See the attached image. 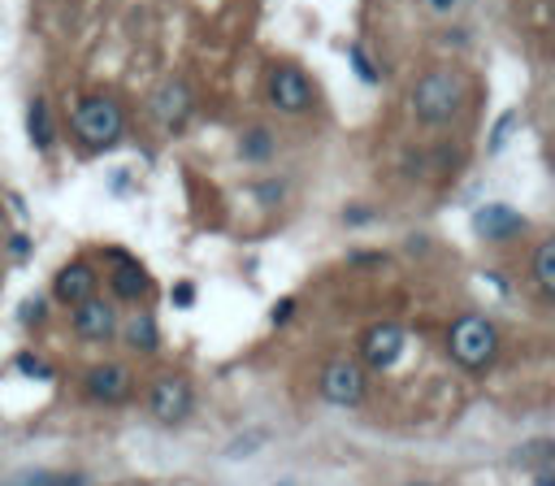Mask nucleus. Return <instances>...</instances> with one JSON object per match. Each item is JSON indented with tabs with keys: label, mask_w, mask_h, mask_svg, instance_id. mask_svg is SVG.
Listing matches in <instances>:
<instances>
[{
	"label": "nucleus",
	"mask_w": 555,
	"mask_h": 486,
	"mask_svg": "<svg viewBox=\"0 0 555 486\" xmlns=\"http://www.w3.org/2000/svg\"><path fill=\"white\" fill-rule=\"evenodd\" d=\"M464 100H468V82H464L460 69H447V65L425 69L412 82V91H408V108H412V117L421 126H447V122H455L460 108H464Z\"/></svg>",
	"instance_id": "obj_1"
},
{
	"label": "nucleus",
	"mask_w": 555,
	"mask_h": 486,
	"mask_svg": "<svg viewBox=\"0 0 555 486\" xmlns=\"http://www.w3.org/2000/svg\"><path fill=\"white\" fill-rule=\"evenodd\" d=\"M69 130L87 152H108L126 135V108L113 95H82L69 113Z\"/></svg>",
	"instance_id": "obj_2"
},
{
	"label": "nucleus",
	"mask_w": 555,
	"mask_h": 486,
	"mask_svg": "<svg viewBox=\"0 0 555 486\" xmlns=\"http://www.w3.org/2000/svg\"><path fill=\"white\" fill-rule=\"evenodd\" d=\"M447 356H451L460 369H468V373L490 369L494 356H499V330H494V321L481 317V312L455 317L451 330H447Z\"/></svg>",
	"instance_id": "obj_3"
},
{
	"label": "nucleus",
	"mask_w": 555,
	"mask_h": 486,
	"mask_svg": "<svg viewBox=\"0 0 555 486\" xmlns=\"http://www.w3.org/2000/svg\"><path fill=\"white\" fill-rule=\"evenodd\" d=\"M264 100L282 117H299V113H308L317 104V87H312V78L295 61H273L269 78H264Z\"/></svg>",
	"instance_id": "obj_4"
},
{
	"label": "nucleus",
	"mask_w": 555,
	"mask_h": 486,
	"mask_svg": "<svg viewBox=\"0 0 555 486\" xmlns=\"http://www.w3.org/2000/svg\"><path fill=\"white\" fill-rule=\"evenodd\" d=\"M195 412V386L186 373H160L147 386V417L156 425H182Z\"/></svg>",
	"instance_id": "obj_5"
},
{
	"label": "nucleus",
	"mask_w": 555,
	"mask_h": 486,
	"mask_svg": "<svg viewBox=\"0 0 555 486\" xmlns=\"http://www.w3.org/2000/svg\"><path fill=\"white\" fill-rule=\"evenodd\" d=\"M321 399L334 404V408H360L364 395H369V373L360 360L351 356H334L325 369H321Z\"/></svg>",
	"instance_id": "obj_6"
},
{
	"label": "nucleus",
	"mask_w": 555,
	"mask_h": 486,
	"mask_svg": "<svg viewBox=\"0 0 555 486\" xmlns=\"http://www.w3.org/2000/svg\"><path fill=\"white\" fill-rule=\"evenodd\" d=\"M82 395H87L91 404H104V408L126 404V399L134 395V373H130V364H121V360H100V364H91V369L82 373Z\"/></svg>",
	"instance_id": "obj_7"
},
{
	"label": "nucleus",
	"mask_w": 555,
	"mask_h": 486,
	"mask_svg": "<svg viewBox=\"0 0 555 486\" xmlns=\"http://www.w3.org/2000/svg\"><path fill=\"white\" fill-rule=\"evenodd\" d=\"M104 260H113V269L104 273L113 299H121V304H143V299L152 295V273L143 269V260H134V256L121 252V247H104Z\"/></svg>",
	"instance_id": "obj_8"
},
{
	"label": "nucleus",
	"mask_w": 555,
	"mask_h": 486,
	"mask_svg": "<svg viewBox=\"0 0 555 486\" xmlns=\"http://www.w3.org/2000/svg\"><path fill=\"white\" fill-rule=\"evenodd\" d=\"M147 108H152V117L160 122V130L178 135V130H186V122H191V113H195V91H191L182 78H165V82L147 95Z\"/></svg>",
	"instance_id": "obj_9"
},
{
	"label": "nucleus",
	"mask_w": 555,
	"mask_h": 486,
	"mask_svg": "<svg viewBox=\"0 0 555 486\" xmlns=\"http://www.w3.org/2000/svg\"><path fill=\"white\" fill-rule=\"evenodd\" d=\"M525 230H529V217L516 213V208L503 204V200H490V204H481V208L473 213V234H477L481 243H512V239H520Z\"/></svg>",
	"instance_id": "obj_10"
},
{
	"label": "nucleus",
	"mask_w": 555,
	"mask_h": 486,
	"mask_svg": "<svg viewBox=\"0 0 555 486\" xmlns=\"http://www.w3.org/2000/svg\"><path fill=\"white\" fill-rule=\"evenodd\" d=\"M69 325H74V334H78L82 343H108V338H117V330H121L117 304L104 299V295H91V299H82V304L74 308Z\"/></svg>",
	"instance_id": "obj_11"
},
{
	"label": "nucleus",
	"mask_w": 555,
	"mask_h": 486,
	"mask_svg": "<svg viewBox=\"0 0 555 486\" xmlns=\"http://www.w3.org/2000/svg\"><path fill=\"white\" fill-rule=\"evenodd\" d=\"M403 347H408V334H403V325H395V321H373V325L360 334V356H364L369 369H390V364L403 356Z\"/></svg>",
	"instance_id": "obj_12"
},
{
	"label": "nucleus",
	"mask_w": 555,
	"mask_h": 486,
	"mask_svg": "<svg viewBox=\"0 0 555 486\" xmlns=\"http://www.w3.org/2000/svg\"><path fill=\"white\" fill-rule=\"evenodd\" d=\"M95 291H100V273H95L91 260H69V265H61V269L52 273V299H56V304L78 308V304L91 299Z\"/></svg>",
	"instance_id": "obj_13"
},
{
	"label": "nucleus",
	"mask_w": 555,
	"mask_h": 486,
	"mask_svg": "<svg viewBox=\"0 0 555 486\" xmlns=\"http://www.w3.org/2000/svg\"><path fill=\"white\" fill-rule=\"evenodd\" d=\"M26 139L35 152H52V143H56V126H52L43 95H30V104H26Z\"/></svg>",
	"instance_id": "obj_14"
},
{
	"label": "nucleus",
	"mask_w": 555,
	"mask_h": 486,
	"mask_svg": "<svg viewBox=\"0 0 555 486\" xmlns=\"http://www.w3.org/2000/svg\"><path fill=\"white\" fill-rule=\"evenodd\" d=\"M117 334H121V338H126V347H130V351H139V356H152V351L160 347L156 317H152V312H143V308H139V312H134Z\"/></svg>",
	"instance_id": "obj_15"
},
{
	"label": "nucleus",
	"mask_w": 555,
	"mask_h": 486,
	"mask_svg": "<svg viewBox=\"0 0 555 486\" xmlns=\"http://www.w3.org/2000/svg\"><path fill=\"white\" fill-rule=\"evenodd\" d=\"M273 152H278V139H273L269 126H247V130L238 135V156H243L247 165H269Z\"/></svg>",
	"instance_id": "obj_16"
},
{
	"label": "nucleus",
	"mask_w": 555,
	"mask_h": 486,
	"mask_svg": "<svg viewBox=\"0 0 555 486\" xmlns=\"http://www.w3.org/2000/svg\"><path fill=\"white\" fill-rule=\"evenodd\" d=\"M4 486H87V473H56V469H22Z\"/></svg>",
	"instance_id": "obj_17"
},
{
	"label": "nucleus",
	"mask_w": 555,
	"mask_h": 486,
	"mask_svg": "<svg viewBox=\"0 0 555 486\" xmlns=\"http://www.w3.org/2000/svg\"><path fill=\"white\" fill-rule=\"evenodd\" d=\"M533 282L542 295H555V239H542L533 247Z\"/></svg>",
	"instance_id": "obj_18"
},
{
	"label": "nucleus",
	"mask_w": 555,
	"mask_h": 486,
	"mask_svg": "<svg viewBox=\"0 0 555 486\" xmlns=\"http://www.w3.org/2000/svg\"><path fill=\"white\" fill-rule=\"evenodd\" d=\"M347 61H351V69H356V78H360V82H369V87H377V82H382V74H377V65L369 61L364 43H356V39H351V43H347Z\"/></svg>",
	"instance_id": "obj_19"
},
{
	"label": "nucleus",
	"mask_w": 555,
	"mask_h": 486,
	"mask_svg": "<svg viewBox=\"0 0 555 486\" xmlns=\"http://www.w3.org/2000/svg\"><path fill=\"white\" fill-rule=\"evenodd\" d=\"M520 126V113L516 108H507V113H499V122H494V130H490V143H486V152L490 156H499L503 148H507V139H512V130Z\"/></svg>",
	"instance_id": "obj_20"
},
{
	"label": "nucleus",
	"mask_w": 555,
	"mask_h": 486,
	"mask_svg": "<svg viewBox=\"0 0 555 486\" xmlns=\"http://www.w3.org/2000/svg\"><path fill=\"white\" fill-rule=\"evenodd\" d=\"M13 369H17L22 378H35V382H48V378H52V364L39 360L35 351H17V356H13Z\"/></svg>",
	"instance_id": "obj_21"
},
{
	"label": "nucleus",
	"mask_w": 555,
	"mask_h": 486,
	"mask_svg": "<svg viewBox=\"0 0 555 486\" xmlns=\"http://www.w3.org/2000/svg\"><path fill=\"white\" fill-rule=\"evenodd\" d=\"M43 317H48V299H43V295L22 299V308H17V321H22V325H39Z\"/></svg>",
	"instance_id": "obj_22"
},
{
	"label": "nucleus",
	"mask_w": 555,
	"mask_h": 486,
	"mask_svg": "<svg viewBox=\"0 0 555 486\" xmlns=\"http://www.w3.org/2000/svg\"><path fill=\"white\" fill-rule=\"evenodd\" d=\"M169 299H173V308H195V282H173L169 286Z\"/></svg>",
	"instance_id": "obj_23"
},
{
	"label": "nucleus",
	"mask_w": 555,
	"mask_h": 486,
	"mask_svg": "<svg viewBox=\"0 0 555 486\" xmlns=\"http://www.w3.org/2000/svg\"><path fill=\"white\" fill-rule=\"evenodd\" d=\"M282 195H286V182L282 178H269V182L256 187V200H264V204H278Z\"/></svg>",
	"instance_id": "obj_24"
},
{
	"label": "nucleus",
	"mask_w": 555,
	"mask_h": 486,
	"mask_svg": "<svg viewBox=\"0 0 555 486\" xmlns=\"http://www.w3.org/2000/svg\"><path fill=\"white\" fill-rule=\"evenodd\" d=\"M30 247H35V239H30V234H22V230H17V234H9V256H13V260H26V256H30Z\"/></svg>",
	"instance_id": "obj_25"
},
{
	"label": "nucleus",
	"mask_w": 555,
	"mask_h": 486,
	"mask_svg": "<svg viewBox=\"0 0 555 486\" xmlns=\"http://www.w3.org/2000/svg\"><path fill=\"white\" fill-rule=\"evenodd\" d=\"M291 312H295V295H282V299L269 308V321L282 325V321H291Z\"/></svg>",
	"instance_id": "obj_26"
},
{
	"label": "nucleus",
	"mask_w": 555,
	"mask_h": 486,
	"mask_svg": "<svg viewBox=\"0 0 555 486\" xmlns=\"http://www.w3.org/2000/svg\"><path fill=\"white\" fill-rule=\"evenodd\" d=\"M260 443H264V434H260V430H256V434H251V438H234V443H230V451H225V456H251V451H256V447H260Z\"/></svg>",
	"instance_id": "obj_27"
},
{
	"label": "nucleus",
	"mask_w": 555,
	"mask_h": 486,
	"mask_svg": "<svg viewBox=\"0 0 555 486\" xmlns=\"http://www.w3.org/2000/svg\"><path fill=\"white\" fill-rule=\"evenodd\" d=\"M373 217H377V213H373V208H360V204H351V208H343V221H347V226H369Z\"/></svg>",
	"instance_id": "obj_28"
},
{
	"label": "nucleus",
	"mask_w": 555,
	"mask_h": 486,
	"mask_svg": "<svg viewBox=\"0 0 555 486\" xmlns=\"http://www.w3.org/2000/svg\"><path fill=\"white\" fill-rule=\"evenodd\" d=\"M347 260H351V265H386V256H382V252H351Z\"/></svg>",
	"instance_id": "obj_29"
},
{
	"label": "nucleus",
	"mask_w": 555,
	"mask_h": 486,
	"mask_svg": "<svg viewBox=\"0 0 555 486\" xmlns=\"http://www.w3.org/2000/svg\"><path fill=\"white\" fill-rule=\"evenodd\" d=\"M425 4H429V9H438V13H447V9L455 4V0H425Z\"/></svg>",
	"instance_id": "obj_30"
},
{
	"label": "nucleus",
	"mask_w": 555,
	"mask_h": 486,
	"mask_svg": "<svg viewBox=\"0 0 555 486\" xmlns=\"http://www.w3.org/2000/svg\"><path fill=\"white\" fill-rule=\"evenodd\" d=\"M533 486H555V477H551V473H538V482H533Z\"/></svg>",
	"instance_id": "obj_31"
},
{
	"label": "nucleus",
	"mask_w": 555,
	"mask_h": 486,
	"mask_svg": "<svg viewBox=\"0 0 555 486\" xmlns=\"http://www.w3.org/2000/svg\"><path fill=\"white\" fill-rule=\"evenodd\" d=\"M0 230H4V200H0Z\"/></svg>",
	"instance_id": "obj_32"
},
{
	"label": "nucleus",
	"mask_w": 555,
	"mask_h": 486,
	"mask_svg": "<svg viewBox=\"0 0 555 486\" xmlns=\"http://www.w3.org/2000/svg\"><path fill=\"white\" fill-rule=\"evenodd\" d=\"M278 486H291V482H278Z\"/></svg>",
	"instance_id": "obj_33"
}]
</instances>
